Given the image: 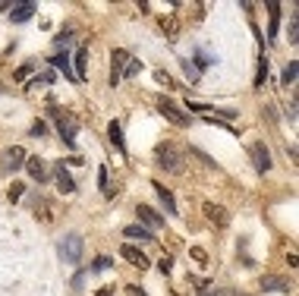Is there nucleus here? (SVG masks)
Segmentation results:
<instances>
[{
  "label": "nucleus",
  "mask_w": 299,
  "mask_h": 296,
  "mask_svg": "<svg viewBox=\"0 0 299 296\" xmlns=\"http://www.w3.org/2000/svg\"><path fill=\"white\" fill-rule=\"evenodd\" d=\"M261 290H277L280 293V290H290V284H287V277H274L271 274V277H261Z\"/></svg>",
  "instance_id": "obj_21"
},
{
  "label": "nucleus",
  "mask_w": 299,
  "mask_h": 296,
  "mask_svg": "<svg viewBox=\"0 0 299 296\" xmlns=\"http://www.w3.org/2000/svg\"><path fill=\"white\" fill-rule=\"evenodd\" d=\"M120 255L126 258L129 265H136L139 271H145V268H148V255H145L142 249H136V246H129V243H123V246H120Z\"/></svg>",
  "instance_id": "obj_10"
},
{
  "label": "nucleus",
  "mask_w": 299,
  "mask_h": 296,
  "mask_svg": "<svg viewBox=\"0 0 299 296\" xmlns=\"http://www.w3.org/2000/svg\"><path fill=\"white\" fill-rule=\"evenodd\" d=\"M155 158H158V164H161L167 174H180L183 170V152H180L177 145H170V142H161L155 148Z\"/></svg>",
  "instance_id": "obj_2"
},
{
  "label": "nucleus",
  "mask_w": 299,
  "mask_h": 296,
  "mask_svg": "<svg viewBox=\"0 0 299 296\" xmlns=\"http://www.w3.org/2000/svg\"><path fill=\"white\" fill-rule=\"evenodd\" d=\"M161 29H167L170 41H177V22H173V19H161Z\"/></svg>",
  "instance_id": "obj_32"
},
{
  "label": "nucleus",
  "mask_w": 299,
  "mask_h": 296,
  "mask_svg": "<svg viewBox=\"0 0 299 296\" xmlns=\"http://www.w3.org/2000/svg\"><path fill=\"white\" fill-rule=\"evenodd\" d=\"M82 284H85V271H79L76 277H72V290H82Z\"/></svg>",
  "instance_id": "obj_37"
},
{
  "label": "nucleus",
  "mask_w": 299,
  "mask_h": 296,
  "mask_svg": "<svg viewBox=\"0 0 299 296\" xmlns=\"http://www.w3.org/2000/svg\"><path fill=\"white\" fill-rule=\"evenodd\" d=\"M85 60H88V47H79L76 57H72V76H76V82L85 79Z\"/></svg>",
  "instance_id": "obj_17"
},
{
  "label": "nucleus",
  "mask_w": 299,
  "mask_h": 296,
  "mask_svg": "<svg viewBox=\"0 0 299 296\" xmlns=\"http://www.w3.org/2000/svg\"><path fill=\"white\" fill-rule=\"evenodd\" d=\"M296 72H299V63L290 60V63L284 66V76H280V82H284V85H293V82H296Z\"/></svg>",
  "instance_id": "obj_23"
},
{
  "label": "nucleus",
  "mask_w": 299,
  "mask_h": 296,
  "mask_svg": "<svg viewBox=\"0 0 299 296\" xmlns=\"http://www.w3.org/2000/svg\"><path fill=\"white\" fill-rule=\"evenodd\" d=\"M123 233H126L129 239H139V243H155V233H152V230H145L142 224H129Z\"/></svg>",
  "instance_id": "obj_16"
},
{
  "label": "nucleus",
  "mask_w": 299,
  "mask_h": 296,
  "mask_svg": "<svg viewBox=\"0 0 299 296\" xmlns=\"http://www.w3.org/2000/svg\"><path fill=\"white\" fill-rule=\"evenodd\" d=\"M180 63H183V72H186V79H192V82H195V79H198V69L192 66V60L186 57V60H180Z\"/></svg>",
  "instance_id": "obj_29"
},
{
  "label": "nucleus",
  "mask_w": 299,
  "mask_h": 296,
  "mask_svg": "<svg viewBox=\"0 0 299 296\" xmlns=\"http://www.w3.org/2000/svg\"><path fill=\"white\" fill-rule=\"evenodd\" d=\"M249 155H252V164H255L258 174H268V170H271V152L265 148V142H255V145L249 148Z\"/></svg>",
  "instance_id": "obj_7"
},
{
  "label": "nucleus",
  "mask_w": 299,
  "mask_h": 296,
  "mask_svg": "<svg viewBox=\"0 0 299 296\" xmlns=\"http://www.w3.org/2000/svg\"><path fill=\"white\" fill-rule=\"evenodd\" d=\"M107 139H110V145H114V148H120V152H126V142H123V129H120V123H117V120H110V126H107Z\"/></svg>",
  "instance_id": "obj_18"
},
{
  "label": "nucleus",
  "mask_w": 299,
  "mask_h": 296,
  "mask_svg": "<svg viewBox=\"0 0 299 296\" xmlns=\"http://www.w3.org/2000/svg\"><path fill=\"white\" fill-rule=\"evenodd\" d=\"M110 265H114V262H110V258H107V255H98V258H95V262H91V271H95V274H101V271H107Z\"/></svg>",
  "instance_id": "obj_26"
},
{
  "label": "nucleus",
  "mask_w": 299,
  "mask_h": 296,
  "mask_svg": "<svg viewBox=\"0 0 299 296\" xmlns=\"http://www.w3.org/2000/svg\"><path fill=\"white\" fill-rule=\"evenodd\" d=\"M22 192H26L22 183H13V186L7 189V199H10V202H19V199H22Z\"/></svg>",
  "instance_id": "obj_28"
},
{
  "label": "nucleus",
  "mask_w": 299,
  "mask_h": 296,
  "mask_svg": "<svg viewBox=\"0 0 299 296\" xmlns=\"http://www.w3.org/2000/svg\"><path fill=\"white\" fill-rule=\"evenodd\" d=\"M214 63H217V54H208L205 47H195V54H192V66L195 69H208Z\"/></svg>",
  "instance_id": "obj_14"
},
{
  "label": "nucleus",
  "mask_w": 299,
  "mask_h": 296,
  "mask_svg": "<svg viewBox=\"0 0 299 296\" xmlns=\"http://www.w3.org/2000/svg\"><path fill=\"white\" fill-rule=\"evenodd\" d=\"M35 69H38V63H22L19 69H16V79H26L29 72H35Z\"/></svg>",
  "instance_id": "obj_31"
},
{
  "label": "nucleus",
  "mask_w": 299,
  "mask_h": 296,
  "mask_svg": "<svg viewBox=\"0 0 299 296\" xmlns=\"http://www.w3.org/2000/svg\"><path fill=\"white\" fill-rule=\"evenodd\" d=\"M44 133H47V123L35 120V123H32V136H44Z\"/></svg>",
  "instance_id": "obj_33"
},
{
  "label": "nucleus",
  "mask_w": 299,
  "mask_h": 296,
  "mask_svg": "<svg viewBox=\"0 0 299 296\" xmlns=\"http://www.w3.org/2000/svg\"><path fill=\"white\" fill-rule=\"evenodd\" d=\"M158 271H161V274H170V271H173V255H161Z\"/></svg>",
  "instance_id": "obj_30"
},
{
  "label": "nucleus",
  "mask_w": 299,
  "mask_h": 296,
  "mask_svg": "<svg viewBox=\"0 0 299 296\" xmlns=\"http://www.w3.org/2000/svg\"><path fill=\"white\" fill-rule=\"evenodd\" d=\"M54 177H57V189H60L63 195H72V192H76V180L69 177V170L63 167V164H57V170H54Z\"/></svg>",
  "instance_id": "obj_11"
},
{
  "label": "nucleus",
  "mask_w": 299,
  "mask_h": 296,
  "mask_svg": "<svg viewBox=\"0 0 299 296\" xmlns=\"http://www.w3.org/2000/svg\"><path fill=\"white\" fill-rule=\"evenodd\" d=\"M205 214H208V220H211V224H217V227H227L230 224V214H227V208H223V205H211V202H205Z\"/></svg>",
  "instance_id": "obj_12"
},
{
  "label": "nucleus",
  "mask_w": 299,
  "mask_h": 296,
  "mask_svg": "<svg viewBox=\"0 0 299 296\" xmlns=\"http://www.w3.org/2000/svg\"><path fill=\"white\" fill-rule=\"evenodd\" d=\"M126 63H129V51L117 47V51H114V57H110V88H117V85H120Z\"/></svg>",
  "instance_id": "obj_5"
},
{
  "label": "nucleus",
  "mask_w": 299,
  "mask_h": 296,
  "mask_svg": "<svg viewBox=\"0 0 299 296\" xmlns=\"http://www.w3.org/2000/svg\"><path fill=\"white\" fill-rule=\"evenodd\" d=\"M268 79V57H258V69H255V88H261Z\"/></svg>",
  "instance_id": "obj_22"
},
{
  "label": "nucleus",
  "mask_w": 299,
  "mask_h": 296,
  "mask_svg": "<svg viewBox=\"0 0 299 296\" xmlns=\"http://www.w3.org/2000/svg\"><path fill=\"white\" fill-rule=\"evenodd\" d=\"M51 63H54V69H60L66 79H76V76H72V66H69V57H66V51H63V54H57V57H51Z\"/></svg>",
  "instance_id": "obj_20"
},
{
  "label": "nucleus",
  "mask_w": 299,
  "mask_h": 296,
  "mask_svg": "<svg viewBox=\"0 0 299 296\" xmlns=\"http://www.w3.org/2000/svg\"><path fill=\"white\" fill-rule=\"evenodd\" d=\"M98 296H110V287H101V290H98Z\"/></svg>",
  "instance_id": "obj_39"
},
{
  "label": "nucleus",
  "mask_w": 299,
  "mask_h": 296,
  "mask_svg": "<svg viewBox=\"0 0 299 296\" xmlns=\"http://www.w3.org/2000/svg\"><path fill=\"white\" fill-rule=\"evenodd\" d=\"M26 152H22V148L19 145H13V148H7V152H4V170L7 174H13V170H19V167H26Z\"/></svg>",
  "instance_id": "obj_8"
},
{
  "label": "nucleus",
  "mask_w": 299,
  "mask_h": 296,
  "mask_svg": "<svg viewBox=\"0 0 299 296\" xmlns=\"http://www.w3.org/2000/svg\"><path fill=\"white\" fill-rule=\"evenodd\" d=\"M98 186L107 192V167H101V170H98Z\"/></svg>",
  "instance_id": "obj_36"
},
{
  "label": "nucleus",
  "mask_w": 299,
  "mask_h": 296,
  "mask_svg": "<svg viewBox=\"0 0 299 296\" xmlns=\"http://www.w3.org/2000/svg\"><path fill=\"white\" fill-rule=\"evenodd\" d=\"M35 13H38V4H32V0H26V4H10V19L13 22H29Z\"/></svg>",
  "instance_id": "obj_9"
},
{
  "label": "nucleus",
  "mask_w": 299,
  "mask_h": 296,
  "mask_svg": "<svg viewBox=\"0 0 299 296\" xmlns=\"http://www.w3.org/2000/svg\"><path fill=\"white\" fill-rule=\"evenodd\" d=\"M136 214H139V224H142L145 230H152V233L164 227V214H158L152 205H139V208H136Z\"/></svg>",
  "instance_id": "obj_6"
},
{
  "label": "nucleus",
  "mask_w": 299,
  "mask_h": 296,
  "mask_svg": "<svg viewBox=\"0 0 299 296\" xmlns=\"http://www.w3.org/2000/svg\"><path fill=\"white\" fill-rule=\"evenodd\" d=\"M51 120L57 123V133H60L63 145L76 148V129H79V120L72 117V114H66V110H57V107H51Z\"/></svg>",
  "instance_id": "obj_1"
},
{
  "label": "nucleus",
  "mask_w": 299,
  "mask_h": 296,
  "mask_svg": "<svg viewBox=\"0 0 299 296\" xmlns=\"http://www.w3.org/2000/svg\"><path fill=\"white\" fill-rule=\"evenodd\" d=\"M158 110H161V114H164L167 120H170L173 126H180V129H183V126H189V114H183V110H180L170 98H167V95H161V98H158Z\"/></svg>",
  "instance_id": "obj_4"
},
{
  "label": "nucleus",
  "mask_w": 299,
  "mask_h": 296,
  "mask_svg": "<svg viewBox=\"0 0 299 296\" xmlns=\"http://www.w3.org/2000/svg\"><path fill=\"white\" fill-rule=\"evenodd\" d=\"M268 13H271V29H268V41L277 38V29H280V4H268Z\"/></svg>",
  "instance_id": "obj_19"
},
{
  "label": "nucleus",
  "mask_w": 299,
  "mask_h": 296,
  "mask_svg": "<svg viewBox=\"0 0 299 296\" xmlns=\"http://www.w3.org/2000/svg\"><path fill=\"white\" fill-rule=\"evenodd\" d=\"M129 290V296H148V293H142V287H126Z\"/></svg>",
  "instance_id": "obj_38"
},
{
  "label": "nucleus",
  "mask_w": 299,
  "mask_h": 296,
  "mask_svg": "<svg viewBox=\"0 0 299 296\" xmlns=\"http://www.w3.org/2000/svg\"><path fill=\"white\" fill-rule=\"evenodd\" d=\"M69 44H72V29L60 32L57 38H54V47H57V51H63V47H69Z\"/></svg>",
  "instance_id": "obj_24"
},
{
  "label": "nucleus",
  "mask_w": 299,
  "mask_h": 296,
  "mask_svg": "<svg viewBox=\"0 0 299 296\" xmlns=\"http://www.w3.org/2000/svg\"><path fill=\"white\" fill-rule=\"evenodd\" d=\"M38 82H41V85H51V82H54V69L41 72V76H35V79L29 82V88H38Z\"/></svg>",
  "instance_id": "obj_27"
},
{
  "label": "nucleus",
  "mask_w": 299,
  "mask_h": 296,
  "mask_svg": "<svg viewBox=\"0 0 299 296\" xmlns=\"http://www.w3.org/2000/svg\"><path fill=\"white\" fill-rule=\"evenodd\" d=\"M26 170H29L35 180H38V183L47 180V164H44L41 158H26Z\"/></svg>",
  "instance_id": "obj_15"
},
{
  "label": "nucleus",
  "mask_w": 299,
  "mask_h": 296,
  "mask_svg": "<svg viewBox=\"0 0 299 296\" xmlns=\"http://www.w3.org/2000/svg\"><path fill=\"white\" fill-rule=\"evenodd\" d=\"M296 35H299V16L293 13V19H290V41H296Z\"/></svg>",
  "instance_id": "obj_34"
},
{
  "label": "nucleus",
  "mask_w": 299,
  "mask_h": 296,
  "mask_svg": "<svg viewBox=\"0 0 299 296\" xmlns=\"http://www.w3.org/2000/svg\"><path fill=\"white\" fill-rule=\"evenodd\" d=\"M152 189L158 192V199H161L164 211H167V214H177V202H173V192H170V189H164V183H158V180L152 183Z\"/></svg>",
  "instance_id": "obj_13"
},
{
  "label": "nucleus",
  "mask_w": 299,
  "mask_h": 296,
  "mask_svg": "<svg viewBox=\"0 0 299 296\" xmlns=\"http://www.w3.org/2000/svg\"><path fill=\"white\" fill-rule=\"evenodd\" d=\"M57 252H60V258H63L66 265H79V262H82V236H79V233H66V236L60 239Z\"/></svg>",
  "instance_id": "obj_3"
},
{
  "label": "nucleus",
  "mask_w": 299,
  "mask_h": 296,
  "mask_svg": "<svg viewBox=\"0 0 299 296\" xmlns=\"http://www.w3.org/2000/svg\"><path fill=\"white\" fill-rule=\"evenodd\" d=\"M142 72V63L136 60V57H129V63H126V69H123V79H133V76H139Z\"/></svg>",
  "instance_id": "obj_25"
},
{
  "label": "nucleus",
  "mask_w": 299,
  "mask_h": 296,
  "mask_svg": "<svg viewBox=\"0 0 299 296\" xmlns=\"http://www.w3.org/2000/svg\"><path fill=\"white\" fill-rule=\"evenodd\" d=\"M155 79H158V82H164V85H173L170 72H164V69H158V72H155Z\"/></svg>",
  "instance_id": "obj_35"
}]
</instances>
